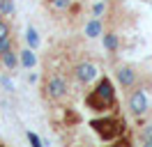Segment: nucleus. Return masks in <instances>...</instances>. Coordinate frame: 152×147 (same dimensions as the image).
Instances as JSON below:
<instances>
[{
	"label": "nucleus",
	"mask_w": 152,
	"mask_h": 147,
	"mask_svg": "<svg viewBox=\"0 0 152 147\" xmlns=\"http://www.w3.org/2000/svg\"><path fill=\"white\" fill-rule=\"evenodd\" d=\"M19 57H21V67L23 69H32L35 64H37V55H35V48H23L19 53Z\"/></svg>",
	"instance_id": "9"
},
{
	"label": "nucleus",
	"mask_w": 152,
	"mask_h": 147,
	"mask_svg": "<svg viewBox=\"0 0 152 147\" xmlns=\"http://www.w3.org/2000/svg\"><path fill=\"white\" fill-rule=\"evenodd\" d=\"M102 39H104V48L108 51V53H115V51L120 48V39H118V35H115L113 30L104 32V35H102Z\"/></svg>",
	"instance_id": "10"
},
{
	"label": "nucleus",
	"mask_w": 152,
	"mask_h": 147,
	"mask_svg": "<svg viewBox=\"0 0 152 147\" xmlns=\"http://www.w3.org/2000/svg\"><path fill=\"white\" fill-rule=\"evenodd\" d=\"M138 138H141V143L145 147H152V122H150V124H145V127L141 129Z\"/></svg>",
	"instance_id": "12"
},
{
	"label": "nucleus",
	"mask_w": 152,
	"mask_h": 147,
	"mask_svg": "<svg viewBox=\"0 0 152 147\" xmlns=\"http://www.w3.org/2000/svg\"><path fill=\"white\" fill-rule=\"evenodd\" d=\"M106 12V2L104 0H99V2H95L92 5V16H97V18H102V14Z\"/></svg>",
	"instance_id": "17"
},
{
	"label": "nucleus",
	"mask_w": 152,
	"mask_h": 147,
	"mask_svg": "<svg viewBox=\"0 0 152 147\" xmlns=\"http://www.w3.org/2000/svg\"><path fill=\"white\" fill-rule=\"evenodd\" d=\"M26 138H28V143L32 147H44V143H42V138L35 133V131H26Z\"/></svg>",
	"instance_id": "16"
},
{
	"label": "nucleus",
	"mask_w": 152,
	"mask_h": 147,
	"mask_svg": "<svg viewBox=\"0 0 152 147\" xmlns=\"http://www.w3.org/2000/svg\"><path fill=\"white\" fill-rule=\"evenodd\" d=\"M0 21H5V16H2V12H0Z\"/></svg>",
	"instance_id": "20"
},
{
	"label": "nucleus",
	"mask_w": 152,
	"mask_h": 147,
	"mask_svg": "<svg viewBox=\"0 0 152 147\" xmlns=\"http://www.w3.org/2000/svg\"><path fill=\"white\" fill-rule=\"evenodd\" d=\"M0 62H2V67L5 69H10V71H14L16 67L21 64V57H19V53L12 48V51H7V53H2L0 55Z\"/></svg>",
	"instance_id": "8"
},
{
	"label": "nucleus",
	"mask_w": 152,
	"mask_h": 147,
	"mask_svg": "<svg viewBox=\"0 0 152 147\" xmlns=\"http://www.w3.org/2000/svg\"><path fill=\"white\" fill-rule=\"evenodd\" d=\"M26 44H28L30 48H35V51H37V48H39V44H42V39H39L37 30H35L32 25H28V28H26Z\"/></svg>",
	"instance_id": "11"
},
{
	"label": "nucleus",
	"mask_w": 152,
	"mask_h": 147,
	"mask_svg": "<svg viewBox=\"0 0 152 147\" xmlns=\"http://www.w3.org/2000/svg\"><path fill=\"white\" fill-rule=\"evenodd\" d=\"M67 92H69V85H67V81L62 78V76H51L46 81V85H44V97L51 101H60L67 97Z\"/></svg>",
	"instance_id": "3"
},
{
	"label": "nucleus",
	"mask_w": 152,
	"mask_h": 147,
	"mask_svg": "<svg viewBox=\"0 0 152 147\" xmlns=\"http://www.w3.org/2000/svg\"><path fill=\"white\" fill-rule=\"evenodd\" d=\"M0 2H2V0H0Z\"/></svg>",
	"instance_id": "21"
},
{
	"label": "nucleus",
	"mask_w": 152,
	"mask_h": 147,
	"mask_svg": "<svg viewBox=\"0 0 152 147\" xmlns=\"http://www.w3.org/2000/svg\"><path fill=\"white\" fill-rule=\"evenodd\" d=\"M72 2L74 0H48L51 9H56V12H67V9L72 7Z\"/></svg>",
	"instance_id": "14"
},
{
	"label": "nucleus",
	"mask_w": 152,
	"mask_h": 147,
	"mask_svg": "<svg viewBox=\"0 0 152 147\" xmlns=\"http://www.w3.org/2000/svg\"><path fill=\"white\" fill-rule=\"evenodd\" d=\"M0 83H2V87H5L7 92H12V90H14V83H12L10 78H7V76H2V78H0Z\"/></svg>",
	"instance_id": "19"
},
{
	"label": "nucleus",
	"mask_w": 152,
	"mask_h": 147,
	"mask_svg": "<svg viewBox=\"0 0 152 147\" xmlns=\"http://www.w3.org/2000/svg\"><path fill=\"white\" fill-rule=\"evenodd\" d=\"M0 12H2V16H14L16 14V5H14V0H2L0 2Z\"/></svg>",
	"instance_id": "13"
},
{
	"label": "nucleus",
	"mask_w": 152,
	"mask_h": 147,
	"mask_svg": "<svg viewBox=\"0 0 152 147\" xmlns=\"http://www.w3.org/2000/svg\"><path fill=\"white\" fill-rule=\"evenodd\" d=\"M115 106V85L111 78H99L97 85L86 94V108L95 110V113H106Z\"/></svg>",
	"instance_id": "1"
},
{
	"label": "nucleus",
	"mask_w": 152,
	"mask_h": 147,
	"mask_svg": "<svg viewBox=\"0 0 152 147\" xmlns=\"http://www.w3.org/2000/svg\"><path fill=\"white\" fill-rule=\"evenodd\" d=\"M115 78H118V83H120L122 90H129V87H134L136 81H138V71L134 69L132 64H118V67H115Z\"/></svg>",
	"instance_id": "6"
},
{
	"label": "nucleus",
	"mask_w": 152,
	"mask_h": 147,
	"mask_svg": "<svg viewBox=\"0 0 152 147\" xmlns=\"http://www.w3.org/2000/svg\"><path fill=\"white\" fill-rule=\"evenodd\" d=\"M90 129L95 131L97 136L106 140V143H111L115 138L120 136L124 131V119L115 117V115H104V117H95L90 119Z\"/></svg>",
	"instance_id": "2"
},
{
	"label": "nucleus",
	"mask_w": 152,
	"mask_h": 147,
	"mask_svg": "<svg viewBox=\"0 0 152 147\" xmlns=\"http://www.w3.org/2000/svg\"><path fill=\"white\" fill-rule=\"evenodd\" d=\"M74 78L81 85H90L92 81L99 78V69H97L95 62H78L74 67Z\"/></svg>",
	"instance_id": "5"
},
{
	"label": "nucleus",
	"mask_w": 152,
	"mask_h": 147,
	"mask_svg": "<svg viewBox=\"0 0 152 147\" xmlns=\"http://www.w3.org/2000/svg\"><path fill=\"white\" fill-rule=\"evenodd\" d=\"M7 35H12V28L7 21H0V39H5Z\"/></svg>",
	"instance_id": "18"
},
{
	"label": "nucleus",
	"mask_w": 152,
	"mask_h": 147,
	"mask_svg": "<svg viewBox=\"0 0 152 147\" xmlns=\"http://www.w3.org/2000/svg\"><path fill=\"white\" fill-rule=\"evenodd\" d=\"M127 108H129V113H132L134 117H143V115L148 113V108H150V101H148L145 90H134L132 94H129Z\"/></svg>",
	"instance_id": "4"
},
{
	"label": "nucleus",
	"mask_w": 152,
	"mask_h": 147,
	"mask_svg": "<svg viewBox=\"0 0 152 147\" xmlns=\"http://www.w3.org/2000/svg\"><path fill=\"white\" fill-rule=\"evenodd\" d=\"M102 35H104V23H102V18L92 16L86 23V37L88 39H97V37H102Z\"/></svg>",
	"instance_id": "7"
},
{
	"label": "nucleus",
	"mask_w": 152,
	"mask_h": 147,
	"mask_svg": "<svg viewBox=\"0 0 152 147\" xmlns=\"http://www.w3.org/2000/svg\"><path fill=\"white\" fill-rule=\"evenodd\" d=\"M12 48H14V37L12 35H7L5 39H0V55L7 53V51H12Z\"/></svg>",
	"instance_id": "15"
}]
</instances>
